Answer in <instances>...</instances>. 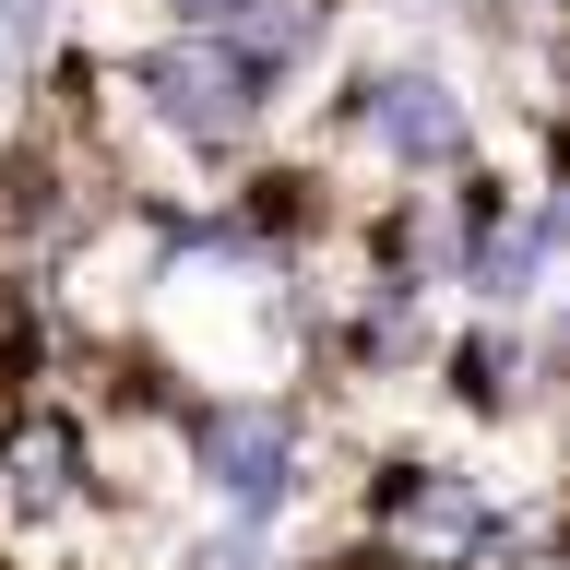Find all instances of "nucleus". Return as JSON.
<instances>
[{
    "label": "nucleus",
    "instance_id": "obj_10",
    "mask_svg": "<svg viewBox=\"0 0 570 570\" xmlns=\"http://www.w3.org/2000/svg\"><path fill=\"white\" fill-rule=\"evenodd\" d=\"M547 12H570V0H547Z\"/></svg>",
    "mask_w": 570,
    "mask_h": 570
},
{
    "label": "nucleus",
    "instance_id": "obj_3",
    "mask_svg": "<svg viewBox=\"0 0 570 570\" xmlns=\"http://www.w3.org/2000/svg\"><path fill=\"white\" fill-rule=\"evenodd\" d=\"M345 119H356V142H368L381 167H416V178L475 167V96H452L428 60H381V71H356Z\"/></svg>",
    "mask_w": 570,
    "mask_h": 570
},
{
    "label": "nucleus",
    "instance_id": "obj_5",
    "mask_svg": "<svg viewBox=\"0 0 570 570\" xmlns=\"http://www.w3.org/2000/svg\"><path fill=\"white\" fill-rule=\"evenodd\" d=\"M0 475H12V499H24V511H60L71 475H83V428H71V416H12Z\"/></svg>",
    "mask_w": 570,
    "mask_h": 570
},
{
    "label": "nucleus",
    "instance_id": "obj_8",
    "mask_svg": "<svg viewBox=\"0 0 570 570\" xmlns=\"http://www.w3.org/2000/svg\"><path fill=\"white\" fill-rule=\"evenodd\" d=\"M155 12H167L178 36H226V24H238V12H249V0H155Z\"/></svg>",
    "mask_w": 570,
    "mask_h": 570
},
{
    "label": "nucleus",
    "instance_id": "obj_9",
    "mask_svg": "<svg viewBox=\"0 0 570 570\" xmlns=\"http://www.w3.org/2000/svg\"><path fill=\"white\" fill-rule=\"evenodd\" d=\"M534 368H547V381L570 392V309H559V333H547V356H534Z\"/></svg>",
    "mask_w": 570,
    "mask_h": 570
},
{
    "label": "nucleus",
    "instance_id": "obj_2",
    "mask_svg": "<svg viewBox=\"0 0 570 570\" xmlns=\"http://www.w3.org/2000/svg\"><path fill=\"white\" fill-rule=\"evenodd\" d=\"M142 107H155V131L190 142V155H226V142L262 131V107H274V83L226 48V36H167L155 60H142Z\"/></svg>",
    "mask_w": 570,
    "mask_h": 570
},
{
    "label": "nucleus",
    "instance_id": "obj_6",
    "mask_svg": "<svg viewBox=\"0 0 570 570\" xmlns=\"http://www.w3.org/2000/svg\"><path fill=\"white\" fill-rule=\"evenodd\" d=\"M511 381H523V356L499 345V333H463V345H452V404L499 416V404H511Z\"/></svg>",
    "mask_w": 570,
    "mask_h": 570
},
{
    "label": "nucleus",
    "instance_id": "obj_4",
    "mask_svg": "<svg viewBox=\"0 0 570 570\" xmlns=\"http://www.w3.org/2000/svg\"><path fill=\"white\" fill-rule=\"evenodd\" d=\"M368 534H381L392 570H475L499 547V511L452 463H392L381 488H368Z\"/></svg>",
    "mask_w": 570,
    "mask_h": 570
},
{
    "label": "nucleus",
    "instance_id": "obj_7",
    "mask_svg": "<svg viewBox=\"0 0 570 570\" xmlns=\"http://www.w3.org/2000/svg\"><path fill=\"white\" fill-rule=\"evenodd\" d=\"M48 12H60V0H0V83H24L36 36H48Z\"/></svg>",
    "mask_w": 570,
    "mask_h": 570
},
{
    "label": "nucleus",
    "instance_id": "obj_1",
    "mask_svg": "<svg viewBox=\"0 0 570 570\" xmlns=\"http://www.w3.org/2000/svg\"><path fill=\"white\" fill-rule=\"evenodd\" d=\"M178 452H190L203 499L226 523H249V534L309 488V440H297V416H285L274 392H214V404H190V416H178Z\"/></svg>",
    "mask_w": 570,
    "mask_h": 570
}]
</instances>
